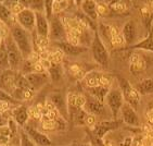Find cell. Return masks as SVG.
<instances>
[{"mask_svg":"<svg viewBox=\"0 0 153 146\" xmlns=\"http://www.w3.org/2000/svg\"><path fill=\"white\" fill-rule=\"evenodd\" d=\"M10 31H11V37L13 38L14 43L21 50L24 59H30L33 51H34V49H33V43L34 42H33L30 33L28 31L24 30L23 27L20 26L18 23L14 24L10 28Z\"/></svg>","mask_w":153,"mask_h":146,"instance_id":"1","label":"cell"},{"mask_svg":"<svg viewBox=\"0 0 153 146\" xmlns=\"http://www.w3.org/2000/svg\"><path fill=\"white\" fill-rule=\"evenodd\" d=\"M90 50H91L94 60L99 66H101L102 68H106L109 66V51L98 31L94 32V36L90 43Z\"/></svg>","mask_w":153,"mask_h":146,"instance_id":"2","label":"cell"},{"mask_svg":"<svg viewBox=\"0 0 153 146\" xmlns=\"http://www.w3.org/2000/svg\"><path fill=\"white\" fill-rule=\"evenodd\" d=\"M116 78H117L118 86H120V90L124 96L125 103L130 105L134 109L137 110L139 104H140V100H141V95L139 94L137 88L129 83L128 80H126L123 76H120V75H117Z\"/></svg>","mask_w":153,"mask_h":146,"instance_id":"3","label":"cell"},{"mask_svg":"<svg viewBox=\"0 0 153 146\" xmlns=\"http://www.w3.org/2000/svg\"><path fill=\"white\" fill-rule=\"evenodd\" d=\"M6 40V47H7V52H8V59H9V66L10 69L19 71L20 66L23 63L24 59L23 55L21 52V50L19 49V47L16 46V44L14 43L13 38L11 37V35L8 38L4 39Z\"/></svg>","mask_w":153,"mask_h":146,"instance_id":"4","label":"cell"},{"mask_svg":"<svg viewBox=\"0 0 153 146\" xmlns=\"http://www.w3.org/2000/svg\"><path fill=\"white\" fill-rule=\"evenodd\" d=\"M105 104L108 105L110 111L112 113L113 119L117 120L118 113L121 112L122 107H123V105L125 104L124 96H123V94H122L121 90H120V88L110 90L109 94L106 96Z\"/></svg>","mask_w":153,"mask_h":146,"instance_id":"5","label":"cell"},{"mask_svg":"<svg viewBox=\"0 0 153 146\" xmlns=\"http://www.w3.org/2000/svg\"><path fill=\"white\" fill-rule=\"evenodd\" d=\"M50 24V32H49V38L51 40L58 42H64L68 39V32L65 28V24L60 20L56 14H53L52 18L49 20Z\"/></svg>","mask_w":153,"mask_h":146,"instance_id":"6","label":"cell"},{"mask_svg":"<svg viewBox=\"0 0 153 146\" xmlns=\"http://www.w3.org/2000/svg\"><path fill=\"white\" fill-rule=\"evenodd\" d=\"M123 121L122 120H103V121H98L97 124L94 125V128L90 129L91 132L94 135L101 140H103V137L105 136L109 132L115 131L117 130L122 125Z\"/></svg>","mask_w":153,"mask_h":146,"instance_id":"7","label":"cell"},{"mask_svg":"<svg viewBox=\"0 0 153 146\" xmlns=\"http://www.w3.org/2000/svg\"><path fill=\"white\" fill-rule=\"evenodd\" d=\"M16 22L24 30L28 31L30 33L36 30V12L30 8H25L18 15H15Z\"/></svg>","mask_w":153,"mask_h":146,"instance_id":"8","label":"cell"},{"mask_svg":"<svg viewBox=\"0 0 153 146\" xmlns=\"http://www.w3.org/2000/svg\"><path fill=\"white\" fill-rule=\"evenodd\" d=\"M49 100L52 103L56 111L60 113V116L63 119H68V98L60 92L51 93L49 95Z\"/></svg>","mask_w":153,"mask_h":146,"instance_id":"9","label":"cell"},{"mask_svg":"<svg viewBox=\"0 0 153 146\" xmlns=\"http://www.w3.org/2000/svg\"><path fill=\"white\" fill-rule=\"evenodd\" d=\"M121 115H122V121L125 124L133 127V128H140L141 127V122H140L139 116L137 115V110L134 109L130 105L126 104V103L123 105L121 110Z\"/></svg>","mask_w":153,"mask_h":146,"instance_id":"10","label":"cell"},{"mask_svg":"<svg viewBox=\"0 0 153 146\" xmlns=\"http://www.w3.org/2000/svg\"><path fill=\"white\" fill-rule=\"evenodd\" d=\"M18 73V71L12 69H7L1 72V91H4L11 95L12 92L15 90V81Z\"/></svg>","mask_w":153,"mask_h":146,"instance_id":"11","label":"cell"},{"mask_svg":"<svg viewBox=\"0 0 153 146\" xmlns=\"http://www.w3.org/2000/svg\"><path fill=\"white\" fill-rule=\"evenodd\" d=\"M23 129L24 131L30 135V139L35 142L37 146H52V142L47 134L42 133L41 131L35 129L32 125H25Z\"/></svg>","mask_w":153,"mask_h":146,"instance_id":"12","label":"cell"},{"mask_svg":"<svg viewBox=\"0 0 153 146\" xmlns=\"http://www.w3.org/2000/svg\"><path fill=\"white\" fill-rule=\"evenodd\" d=\"M36 34L38 37L49 39V32H50V24L49 20L46 16L45 12H36Z\"/></svg>","mask_w":153,"mask_h":146,"instance_id":"13","label":"cell"},{"mask_svg":"<svg viewBox=\"0 0 153 146\" xmlns=\"http://www.w3.org/2000/svg\"><path fill=\"white\" fill-rule=\"evenodd\" d=\"M56 45L58 46L60 50L62 52H64L65 55L68 56H72V57H76L79 56V55L84 54L85 51L88 50V48L84 45H74L68 43V40H64V42H58L56 43Z\"/></svg>","mask_w":153,"mask_h":146,"instance_id":"14","label":"cell"},{"mask_svg":"<svg viewBox=\"0 0 153 146\" xmlns=\"http://www.w3.org/2000/svg\"><path fill=\"white\" fill-rule=\"evenodd\" d=\"M122 35H123L126 45H128L129 47L135 45L136 38H137V25L134 20H128L124 24Z\"/></svg>","mask_w":153,"mask_h":146,"instance_id":"15","label":"cell"},{"mask_svg":"<svg viewBox=\"0 0 153 146\" xmlns=\"http://www.w3.org/2000/svg\"><path fill=\"white\" fill-rule=\"evenodd\" d=\"M11 117L21 129H23L30 119V108L24 105H20L11 111Z\"/></svg>","mask_w":153,"mask_h":146,"instance_id":"16","label":"cell"},{"mask_svg":"<svg viewBox=\"0 0 153 146\" xmlns=\"http://www.w3.org/2000/svg\"><path fill=\"white\" fill-rule=\"evenodd\" d=\"M26 76L27 81L30 82V86L33 87V90L38 91L40 90L41 87L46 85L48 82V76L46 73H38V72H32V73H27V74H24Z\"/></svg>","mask_w":153,"mask_h":146,"instance_id":"17","label":"cell"},{"mask_svg":"<svg viewBox=\"0 0 153 146\" xmlns=\"http://www.w3.org/2000/svg\"><path fill=\"white\" fill-rule=\"evenodd\" d=\"M87 112L89 115H94V116H101L103 112H104V104L99 101L98 99H96L92 96H87V101H86V105L84 107Z\"/></svg>","mask_w":153,"mask_h":146,"instance_id":"18","label":"cell"},{"mask_svg":"<svg viewBox=\"0 0 153 146\" xmlns=\"http://www.w3.org/2000/svg\"><path fill=\"white\" fill-rule=\"evenodd\" d=\"M80 8H82V12L85 13L86 16L91 19L92 21L97 22L98 18H99L97 10V2H94L92 0H86V1H82L80 3Z\"/></svg>","mask_w":153,"mask_h":146,"instance_id":"19","label":"cell"},{"mask_svg":"<svg viewBox=\"0 0 153 146\" xmlns=\"http://www.w3.org/2000/svg\"><path fill=\"white\" fill-rule=\"evenodd\" d=\"M130 49H136V50H146L153 52V28L148 32L147 36L142 40L136 43L135 45L130 46Z\"/></svg>","mask_w":153,"mask_h":146,"instance_id":"20","label":"cell"},{"mask_svg":"<svg viewBox=\"0 0 153 146\" xmlns=\"http://www.w3.org/2000/svg\"><path fill=\"white\" fill-rule=\"evenodd\" d=\"M0 15H1V23L6 24L7 26L11 28L14 24H16V19H14V14L10 11L8 7H6L2 2L0 3Z\"/></svg>","mask_w":153,"mask_h":146,"instance_id":"21","label":"cell"},{"mask_svg":"<svg viewBox=\"0 0 153 146\" xmlns=\"http://www.w3.org/2000/svg\"><path fill=\"white\" fill-rule=\"evenodd\" d=\"M146 69V61L138 54H133L130 57V71L131 73H140Z\"/></svg>","mask_w":153,"mask_h":146,"instance_id":"22","label":"cell"},{"mask_svg":"<svg viewBox=\"0 0 153 146\" xmlns=\"http://www.w3.org/2000/svg\"><path fill=\"white\" fill-rule=\"evenodd\" d=\"M87 92L90 96L94 97L96 99H98L99 101L105 104L106 96L109 94L110 88L109 87H103V86H97V87H91V88H87Z\"/></svg>","mask_w":153,"mask_h":146,"instance_id":"23","label":"cell"},{"mask_svg":"<svg viewBox=\"0 0 153 146\" xmlns=\"http://www.w3.org/2000/svg\"><path fill=\"white\" fill-rule=\"evenodd\" d=\"M135 87L137 88V91H138L139 94L141 96L153 94V78L143 79Z\"/></svg>","mask_w":153,"mask_h":146,"instance_id":"24","label":"cell"},{"mask_svg":"<svg viewBox=\"0 0 153 146\" xmlns=\"http://www.w3.org/2000/svg\"><path fill=\"white\" fill-rule=\"evenodd\" d=\"M102 76V73L98 71H90L88 72L86 76L84 78V82H85L87 88H91V87H97L100 85V80Z\"/></svg>","mask_w":153,"mask_h":146,"instance_id":"25","label":"cell"},{"mask_svg":"<svg viewBox=\"0 0 153 146\" xmlns=\"http://www.w3.org/2000/svg\"><path fill=\"white\" fill-rule=\"evenodd\" d=\"M48 75L53 82H59L63 75V67L61 63H52L48 69Z\"/></svg>","mask_w":153,"mask_h":146,"instance_id":"26","label":"cell"},{"mask_svg":"<svg viewBox=\"0 0 153 146\" xmlns=\"http://www.w3.org/2000/svg\"><path fill=\"white\" fill-rule=\"evenodd\" d=\"M0 61H1V71L10 69L9 59H8V52H7L6 40L1 39V46H0Z\"/></svg>","mask_w":153,"mask_h":146,"instance_id":"27","label":"cell"},{"mask_svg":"<svg viewBox=\"0 0 153 146\" xmlns=\"http://www.w3.org/2000/svg\"><path fill=\"white\" fill-rule=\"evenodd\" d=\"M0 136H1V146H6L7 144L13 139L12 130L10 129V127L8 124L1 125V133H0Z\"/></svg>","mask_w":153,"mask_h":146,"instance_id":"28","label":"cell"},{"mask_svg":"<svg viewBox=\"0 0 153 146\" xmlns=\"http://www.w3.org/2000/svg\"><path fill=\"white\" fill-rule=\"evenodd\" d=\"M68 72H70V74L72 76H74L75 79L77 80H80V79H84L86 76L85 72L82 70V68L79 66V64H77V63H73V64H70L68 68Z\"/></svg>","mask_w":153,"mask_h":146,"instance_id":"29","label":"cell"},{"mask_svg":"<svg viewBox=\"0 0 153 146\" xmlns=\"http://www.w3.org/2000/svg\"><path fill=\"white\" fill-rule=\"evenodd\" d=\"M2 3L6 7H8L10 9V11L15 15H18L21 11H23L26 8L25 4L23 3V1H11V3L10 2H2Z\"/></svg>","mask_w":153,"mask_h":146,"instance_id":"30","label":"cell"},{"mask_svg":"<svg viewBox=\"0 0 153 146\" xmlns=\"http://www.w3.org/2000/svg\"><path fill=\"white\" fill-rule=\"evenodd\" d=\"M110 8L112 11H114L115 13H125L128 10V7H127L126 2H123V1H113V2L109 3Z\"/></svg>","mask_w":153,"mask_h":146,"instance_id":"31","label":"cell"},{"mask_svg":"<svg viewBox=\"0 0 153 146\" xmlns=\"http://www.w3.org/2000/svg\"><path fill=\"white\" fill-rule=\"evenodd\" d=\"M20 146H37L30 135L24 131V129H21L20 131Z\"/></svg>","mask_w":153,"mask_h":146,"instance_id":"32","label":"cell"},{"mask_svg":"<svg viewBox=\"0 0 153 146\" xmlns=\"http://www.w3.org/2000/svg\"><path fill=\"white\" fill-rule=\"evenodd\" d=\"M97 10H98L99 16H108V15H110V13L112 12V10H111V8H110V6H109V3H104V2L97 3Z\"/></svg>","mask_w":153,"mask_h":146,"instance_id":"33","label":"cell"},{"mask_svg":"<svg viewBox=\"0 0 153 146\" xmlns=\"http://www.w3.org/2000/svg\"><path fill=\"white\" fill-rule=\"evenodd\" d=\"M68 7V1H60V0H58V1H53V7H52L53 14L58 15V13L64 11Z\"/></svg>","mask_w":153,"mask_h":146,"instance_id":"34","label":"cell"},{"mask_svg":"<svg viewBox=\"0 0 153 146\" xmlns=\"http://www.w3.org/2000/svg\"><path fill=\"white\" fill-rule=\"evenodd\" d=\"M87 133H88L89 137H90V143L89 144H90L91 146H105V143H104L101 139H99V137L96 136V135L91 132L90 129H89V131L87 132Z\"/></svg>","mask_w":153,"mask_h":146,"instance_id":"35","label":"cell"},{"mask_svg":"<svg viewBox=\"0 0 153 146\" xmlns=\"http://www.w3.org/2000/svg\"><path fill=\"white\" fill-rule=\"evenodd\" d=\"M112 81H113V78L111 76V75L103 74V73H102V76H101V80H100V86L109 87V88H110L111 84H112Z\"/></svg>","mask_w":153,"mask_h":146,"instance_id":"36","label":"cell"},{"mask_svg":"<svg viewBox=\"0 0 153 146\" xmlns=\"http://www.w3.org/2000/svg\"><path fill=\"white\" fill-rule=\"evenodd\" d=\"M96 124H97L96 116H94V115H89L88 113L87 119H86V127H87L88 129H92Z\"/></svg>","mask_w":153,"mask_h":146,"instance_id":"37","label":"cell"},{"mask_svg":"<svg viewBox=\"0 0 153 146\" xmlns=\"http://www.w3.org/2000/svg\"><path fill=\"white\" fill-rule=\"evenodd\" d=\"M66 146H91L90 144H87V143H79V142H73V143L68 144Z\"/></svg>","mask_w":153,"mask_h":146,"instance_id":"38","label":"cell"}]
</instances>
